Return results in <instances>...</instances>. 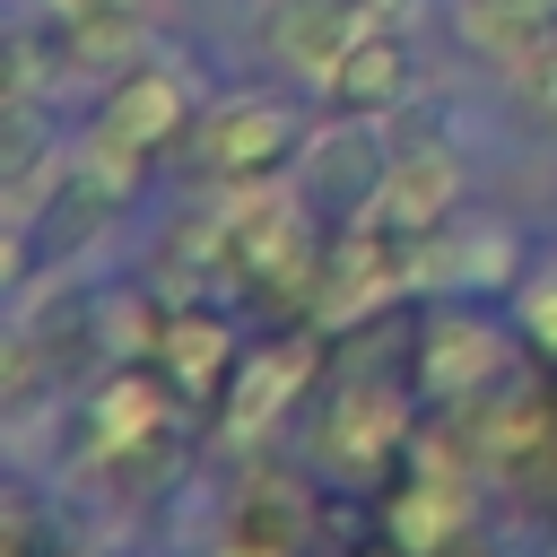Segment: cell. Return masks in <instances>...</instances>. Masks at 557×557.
<instances>
[{"label": "cell", "mask_w": 557, "mask_h": 557, "mask_svg": "<svg viewBox=\"0 0 557 557\" xmlns=\"http://www.w3.org/2000/svg\"><path fill=\"white\" fill-rule=\"evenodd\" d=\"M522 322H531V339L557 357V287H531V305H522Z\"/></svg>", "instance_id": "13"}, {"label": "cell", "mask_w": 557, "mask_h": 557, "mask_svg": "<svg viewBox=\"0 0 557 557\" xmlns=\"http://www.w3.org/2000/svg\"><path fill=\"white\" fill-rule=\"evenodd\" d=\"M357 557H409V548H400V540H392V548H357Z\"/></svg>", "instance_id": "17"}, {"label": "cell", "mask_w": 557, "mask_h": 557, "mask_svg": "<svg viewBox=\"0 0 557 557\" xmlns=\"http://www.w3.org/2000/svg\"><path fill=\"white\" fill-rule=\"evenodd\" d=\"M374 17L383 9H366V0H278L261 35H270V52H287L305 70H331L357 35H374Z\"/></svg>", "instance_id": "10"}, {"label": "cell", "mask_w": 557, "mask_h": 557, "mask_svg": "<svg viewBox=\"0 0 557 557\" xmlns=\"http://www.w3.org/2000/svg\"><path fill=\"white\" fill-rule=\"evenodd\" d=\"M287 139H296L287 104H270V96H235V104L200 113L191 157H200V174H218V183H261V174L287 157Z\"/></svg>", "instance_id": "2"}, {"label": "cell", "mask_w": 557, "mask_h": 557, "mask_svg": "<svg viewBox=\"0 0 557 557\" xmlns=\"http://www.w3.org/2000/svg\"><path fill=\"white\" fill-rule=\"evenodd\" d=\"M96 131L104 139H122V148H165V139H183V131H200V96L174 78V70H131L113 96H104V113H96Z\"/></svg>", "instance_id": "5"}, {"label": "cell", "mask_w": 557, "mask_h": 557, "mask_svg": "<svg viewBox=\"0 0 557 557\" xmlns=\"http://www.w3.org/2000/svg\"><path fill=\"white\" fill-rule=\"evenodd\" d=\"M235 226V278H252L261 296H287V305H313V278H322V244L305 226V200H270V191H244L226 209Z\"/></svg>", "instance_id": "1"}, {"label": "cell", "mask_w": 557, "mask_h": 557, "mask_svg": "<svg viewBox=\"0 0 557 557\" xmlns=\"http://www.w3.org/2000/svg\"><path fill=\"white\" fill-rule=\"evenodd\" d=\"M522 26H540V35H557V0H505Z\"/></svg>", "instance_id": "15"}, {"label": "cell", "mask_w": 557, "mask_h": 557, "mask_svg": "<svg viewBox=\"0 0 557 557\" xmlns=\"http://www.w3.org/2000/svg\"><path fill=\"white\" fill-rule=\"evenodd\" d=\"M366 9H392V0H366Z\"/></svg>", "instance_id": "18"}, {"label": "cell", "mask_w": 557, "mask_h": 557, "mask_svg": "<svg viewBox=\"0 0 557 557\" xmlns=\"http://www.w3.org/2000/svg\"><path fill=\"white\" fill-rule=\"evenodd\" d=\"M453 200H461V157L453 148H409V157H392V174L374 191V226L392 244H418L453 218Z\"/></svg>", "instance_id": "4"}, {"label": "cell", "mask_w": 557, "mask_h": 557, "mask_svg": "<svg viewBox=\"0 0 557 557\" xmlns=\"http://www.w3.org/2000/svg\"><path fill=\"white\" fill-rule=\"evenodd\" d=\"M165 374H113L96 400H87V461H122V470H139V461H157L165 453Z\"/></svg>", "instance_id": "3"}, {"label": "cell", "mask_w": 557, "mask_h": 557, "mask_svg": "<svg viewBox=\"0 0 557 557\" xmlns=\"http://www.w3.org/2000/svg\"><path fill=\"white\" fill-rule=\"evenodd\" d=\"M531 78H540V96H548V113H557V35H548V52L531 61Z\"/></svg>", "instance_id": "16"}, {"label": "cell", "mask_w": 557, "mask_h": 557, "mask_svg": "<svg viewBox=\"0 0 557 557\" xmlns=\"http://www.w3.org/2000/svg\"><path fill=\"white\" fill-rule=\"evenodd\" d=\"M52 17H104V9H139V0H44Z\"/></svg>", "instance_id": "14"}, {"label": "cell", "mask_w": 557, "mask_h": 557, "mask_svg": "<svg viewBox=\"0 0 557 557\" xmlns=\"http://www.w3.org/2000/svg\"><path fill=\"white\" fill-rule=\"evenodd\" d=\"M383 174H392V157H383V148H374L366 131H357V113H339V131L305 148V209L357 218V209H374Z\"/></svg>", "instance_id": "6"}, {"label": "cell", "mask_w": 557, "mask_h": 557, "mask_svg": "<svg viewBox=\"0 0 557 557\" xmlns=\"http://www.w3.org/2000/svg\"><path fill=\"white\" fill-rule=\"evenodd\" d=\"M322 87H331V104H339V113H357V122H366V113L409 104L418 61H409V44H400V35H383V26H374V35H357V44L322 70Z\"/></svg>", "instance_id": "9"}, {"label": "cell", "mask_w": 557, "mask_h": 557, "mask_svg": "<svg viewBox=\"0 0 557 557\" xmlns=\"http://www.w3.org/2000/svg\"><path fill=\"white\" fill-rule=\"evenodd\" d=\"M409 400L392 392V383H357V392H339V418H331V461H348V470H383L392 453H409V418H400Z\"/></svg>", "instance_id": "11"}, {"label": "cell", "mask_w": 557, "mask_h": 557, "mask_svg": "<svg viewBox=\"0 0 557 557\" xmlns=\"http://www.w3.org/2000/svg\"><path fill=\"white\" fill-rule=\"evenodd\" d=\"M496 366H505V339H496L487 322L453 313V322H435V331H426V348H418V392H426V400L470 409V400H487Z\"/></svg>", "instance_id": "8"}, {"label": "cell", "mask_w": 557, "mask_h": 557, "mask_svg": "<svg viewBox=\"0 0 557 557\" xmlns=\"http://www.w3.org/2000/svg\"><path fill=\"white\" fill-rule=\"evenodd\" d=\"M305 366H313V348H305V339L244 357V374H235V392H226V418H235V435H252V426L270 418V400H287V392L305 383Z\"/></svg>", "instance_id": "12"}, {"label": "cell", "mask_w": 557, "mask_h": 557, "mask_svg": "<svg viewBox=\"0 0 557 557\" xmlns=\"http://www.w3.org/2000/svg\"><path fill=\"white\" fill-rule=\"evenodd\" d=\"M157 374L183 392V400H209L235 383V331L209 313V305H174L157 322Z\"/></svg>", "instance_id": "7"}]
</instances>
